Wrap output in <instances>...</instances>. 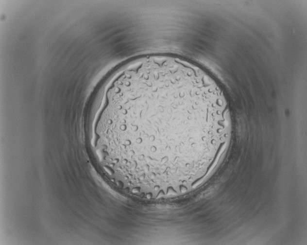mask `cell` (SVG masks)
Segmentation results:
<instances>
[{
  "label": "cell",
  "mask_w": 307,
  "mask_h": 245,
  "mask_svg": "<svg viewBox=\"0 0 307 245\" xmlns=\"http://www.w3.org/2000/svg\"><path fill=\"white\" fill-rule=\"evenodd\" d=\"M231 119L216 83L181 58L130 66L115 83L98 129L113 177L153 196L188 191L226 146Z\"/></svg>",
  "instance_id": "6da1fadb"
}]
</instances>
